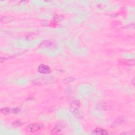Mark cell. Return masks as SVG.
<instances>
[{"label":"cell","instance_id":"cell-2","mask_svg":"<svg viewBox=\"0 0 135 135\" xmlns=\"http://www.w3.org/2000/svg\"><path fill=\"white\" fill-rule=\"evenodd\" d=\"M55 46H56L55 42H53L52 41L47 40L42 42L40 44V47L42 48H54Z\"/></svg>","mask_w":135,"mask_h":135},{"label":"cell","instance_id":"cell-10","mask_svg":"<svg viewBox=\"0 0 135 135\" xmlns=\"http://www.w3.org/2000/svg\"><path fill=\"white\" fill-rule=\"evenodd\" d=\"M63 80V83H65V84H67V83L74 81V78H73V77H68V78H67Z\"/></svg>","mask_w":135,"mask_h":135},{"label":"cell","instance_id":"cell-12","mask_svg":"<svg viewBox=\"0 0 135 135\" xmlns=\"http://www.w3.org/2000/svg\"><path fill=\"white\" fill-rule=\"evenodd\" d=\"M1 112L3 114H8L10 112V109L8 108H4L1 109Z\"/></svg>","mask_w":135,"mask_h":135},{"label":"cell","instance_id":"cell-13","mask_svg":"<svg viewBox=\"0 0 135 135\" xmlns=\"http://www.w3.org/2000/svg\"><path fill=\"white\" fill-rule=\"evenodd\" d=\"M63 19V16L61 15H56L55 17H54V20H55L57 22H59L61 21Z\"/></svg>","mask_w":135,"mask_h":135},{"label":"cell","instance_id":"cell-1","mask_svg":"<svg viewBox=\"0 0 135 135\" xmlns=\"http://www.w3.org/2000/svg\"><path fill=\"white\" fill-rule=\"evenodd\" d=\"M42 126L39 124H31L25 126L24 130L27 132L33 133L40 130Z\"/></svg>","mask_w":135,"mask_h":135},{"label":"cell","instance_id":"cell-11","mask_svg":"<svg viewBox=\"0 0 135 135\" xmlns=\"http://www.w3.org/2000/svg\"><path fill=\"white\" fill-rule=\"evenodd\" d=\"M80 102L78 100H75V101H74V102L72 103V107L74 109H78V108H79L80 107Z\"/></svg>","mask_w":135,"mask_h":135},{"label":"cell","instance_id":"cell-4","mask_svg":"<svg viewBox=\"0 0 135 135\" xmlns=\"http://www.w3.org/2000/svg\"><path fill=\"white\" fill-rule=\"evenodd\" d=\"M124 121H125V120L123 118H117L116 120H115L112 123V124L111 125V128L118 127L123 124Z\"/></svg>","mask_w":135,"mask_h":135},{"label":"cell","instance_id":"cell-7","mask_svg":"<svg viewBox=\"0 0 135 135\" xmlns=\"http://www.w3.org/2000/svg\"><path fill=\"white\" fill-rule=\"evenodd\" d=\"M14 17L12 16H2L1 18V22L3 23H7L11 22L14 20Z\"/></svg>","mask_w":135,"mask_h":135},{"label":"cell","instance_id":"cell-3","mask_svg":"<svg viewBox=\"0 0 135 135\" xmlns=\"http://www.w3.org/2000/svg\"><path fill=\"white\" fill-rule=\"evenodd\" d=\"M38 71L42 74H49L51 72V70L48 66L41 64L38 67Z\"/></svg>","mask_w":135,"mask_h":135},{"label":"cell","instance_id":"cell-6","mask_svg":"<svg viewBox=\"0 0 135 135\" xmlns=\"http://www.w3.org/2000/svg\"><path fill=\"white\" fill-rule=\"evenodd\" d=\"M63 129V127L61 125H56L54 126V127L51 130V133L52 134H56L59 133L61 131V130Z\"/></svg>","mask_w":135,"mask_h":135},{"label":"cell","instance_id":"cell-8","mask_svg":"<svg viewBox=\"0 0 135 135\" xmlns=\"http://www.w3.org/2000/svg\"><path fill=\"white\" fill-rule=\"evenodd\" d=\"M120 62L121 63L125 64V65H129V66H132L134 65V60L133 59L130 60V59H128V60H126V59H123L120 61Z\"/></svg>","mask_w":135,"mask_h":135},{"label":"cell","instance_id":"cell-5","mask_svg":"<svg viewBox=\"0 0 135 135\" xmlns=\"http://www.w3.org/2000/svg\"><path fill=\"white\" fill-rule=\"evenodd\" d=\"M92 133L93 134H99V135H105V134H108V132L107 130H105L104 129H102V128H96L95 130H94Z\"/></svg>","mask_w":135,"mask_h":135},{"label":"cell","instance_id":"cell-9","mask_svg":"<svg viewBox=\"0 0 135 135\" xmlns=\"http://www.w3.org/2000/svg\"><path fill=\"white\" fill-rule=\"evenodd\" d=\"M23 123L20 120H16L13 122V123L12 124V126L13 127H18L19 126H20L22 125Z\"/></svg>","mask_w":135,"mask_h":135}]
</instances>
